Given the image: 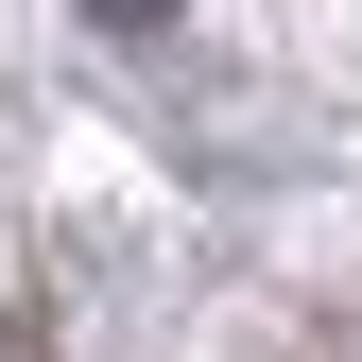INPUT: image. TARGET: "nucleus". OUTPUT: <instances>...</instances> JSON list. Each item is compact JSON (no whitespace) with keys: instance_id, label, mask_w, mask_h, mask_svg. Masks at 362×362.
<instances>
[{"instance_id":"nucleus-1","label":"nucleus","mask_w":362,"mask_h":362,"mask_svg":"<svg viewBox=\"0 0 362 362\" xmlns=\"http://www.w3.org/2000/svg\"><path fill=\"white\" fill-rule=\"evenodd\" d=\"M0 362H35V276H0Z\"/></svg>"},{"instance_id":"nucleus-2","label":"nucleus","mask_w":362,"mask_h":362,"mask_svg":"<svg viewBox=\"0 0 362 362\" xmlns=\"http://www.w3.org/2000/svg\"><path fill=\"white\" fill-rule=\"evenodd\" d=\"M86 18H104V35H173V0H86Z\"/></svg>"}]
</instances>
